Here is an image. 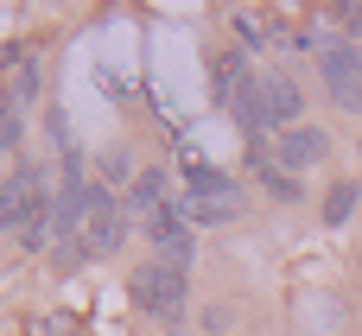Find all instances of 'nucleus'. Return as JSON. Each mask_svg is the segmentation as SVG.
<instances>
[{
	"label": "nucleus",
	"mask_w": 362,
	"mask_h": 336,
	"mask_svg": "<svg viewBox=\"0 0 362 336\" xmlns=\"http://www.w3.org/2000/svg\"><path fill=\"white\" fill-rule=\"evenodd\" d=\"M127 292H134V305L140 311H153V318H178L185 311V267H165V260H146L134 280H127Z\"/></svg>",
	"instance_id": "nucleus-1"
},
{
	"label": "nucleus",
	"mask_w": 362,
	"mask_h": 336,
	"mask_svg": "<svg viewBox=\"0 0 362 336\" xmlns=\"http://www.w3.org/2000/svg\"><path fill=\"white\" fill-rule=\"evenodd\" d=\"M38 197H45V172L38 165H13V178H0V235H19Z\"/></svg>",
	"instance_id": "nucleus-2"
},
{
	"label": "nucleus",
	"mask_w": 362,
	"mask_h": 336,
	"mask_svg": "<svg viewBox=\"0 0 362 336\" xmlns=\"http://www.w3.org/2000/svg\"><path fill=\"white\" fill-rule=\"evenodd\" d=\"M325 95L344 108V114H362V70H356V44H325Z\"/></svg>",
	"instance_id": "nucleus-3"
},
{
	"label": "nucleus",
	"mask_w": 362,
	"mask_h": 336,
	"mask_svg": "<svg viewBox=\"0 0 362 336\" xmlns=\"http://www.w3.org/2000/svg\"><path fill=\"white\" fill-rule=\"evenodd\" d=\"M325 152H331V140H325V127H286L280 140H274V159H280V172H312V165H325Z\"/></svg>",
	"instance_id": "nucleus-4"
},
{
	"label": "nucleus",
	"mask_w": 362,
	"mask_h": 336,
	"mask_svg": "<svg viewBox=\"0 0 362 336\" xmlns=\"http://www.w3.org/2000/svg\"><path fill=\"white\" fill-rule=\"evenodd\" d=\"M121 210L108 197V184H95V203H89V222H83V254H115L121 248Z\"/></svg>",
	"instance_id": "nucleus-5"
},
{
	"label": "nucleus",
	"mask_w": 362,
	"mask_h": 336,
	"mask_svg": "<svg viewBox=\"0 0 362 336\" xmlns=\"http://www.w3.org/2000/svg\"><path fill=\"white\" fill-rule=\"evenodd\" d=\"M261 102H267V114H274V127L286 133V127H299V108H305V89L286 76V70H274V76H261Z\"/></svg>",
	"instance_id": "nucleus-6"
},
{
	"label": "nucleus",
	"mask_w": 362,
	"mask_h": 336,
	"mask_svg": "<svg viewBox=\"0 0 362 336\" xmlns=\"http://www.w3.org/2000/svg\"><path fill=\"white\" fill-rule=\"evenodd\" d=\"M165 191H172V172H159V165H146L134 184H127V210L140 216V222H153L159 210H165Z\"/></svg>",
	"instance_id": "nucleus-7"
},
{
	"label": "nucleus",
	"mask_w": 362,
	"mask_h": 336,
	"mask_svg": "<svg viewBox=\"0 0 362 336\" xmlns=\"http://www.w3.org/2000/svg\"><path fill=\"white\" fill-rule=\"evenodd\" d=\"M229 108H235V121H242V133H248V140L261 146V133L274 127V114H267V102H261V83H242Z\"/></svg>",
	"instance_id": "nucleus-8"
},
{
	"label": "nucleus",
	"mask_w": 362,
	"mask_h": 336,
	"mask_svg": "<svg viewBox=\"0 0 362 336\" xmlns=\"http://www.w3.org/2000/svg\"><path fill=\"white\" fill-rule=\"evenodd\" d=\"M235 210H242V197H235V191H223V197H185V203H178V216H185V222H204V229L229 222Z\"/></svg>",
	"instance_id": "nucleus-9"
},
{
	"label": "nucleus",
	"mask_w": 362,
	"mask_h": 336,
	"mask_svg": "<svg viewBox=\"0 0 362 336\" xmlns=\"http://www.w3.org/2000/svg\"><path fill=\"white\" fill-rule=\"evenodd\" d=\"M356 210H362L356 178H337V184H331V197H325V229H344V222H350Z\"/></svg>",
	"instance_id": "nucleus-10"
},
{
	"label": "nucleus",
	"mask_w": 362,
	"mask_h": 336,
	"mask_svg": "<svg viewBox=\"0 0 362 336\" xmlns=\"http://www.w3.org/2000/svg\"><path fill=\"white\" fill-rule=\"evenodd\" d=\"M242 83H248L242 57H223V64H216V83H210V89H216V102H235V89H242Z\"/></svg>",
	"instance_id": "nucleus-11"
},
{
	"label": "nucleus",
	"mask_w": 362,
	"mask_h": 336,
	"mask_svg": "<svg viewBox=\"0 0 362 336\" xmlns=\"http://www.w3.org/2000/svg\"><path fill=\"white\" fill-rule=\"evenodd\" d=\"M13 140H19V102L0 95V146H13Z\"/></svg>",
	"instance_id": "nucleus-12"
},
{
	"label": "nucleus",
	"mask_w": 362,
	"mask_h": 336,
	"mask_svg": "<svg viewBox=\"0 0 362 336\" xmlns=\"http://www.w3.org/2000/svg\"><path fill=\"white\" fill-rule=\"evenodd\" d=\"M267 191H274V197H299V178H293V172H267Z\"/></svg>",
	"instance_id": "nucleus-13"
},
{
	"label": "nucleus",
	"mask_w": 362,
	"mask_h": 336,
	"mask_svg": "<svg viewBox=\"0 0 362 336\" xmlns=\"http://www.w3.org/2000/svg\"><path fill=\"white\" fill-rule=\"evenodd\" d=\"M356 70H362V44H356Z\"/></svg>",
	"instance_id": "nucleus-14"
}]
</instances>
